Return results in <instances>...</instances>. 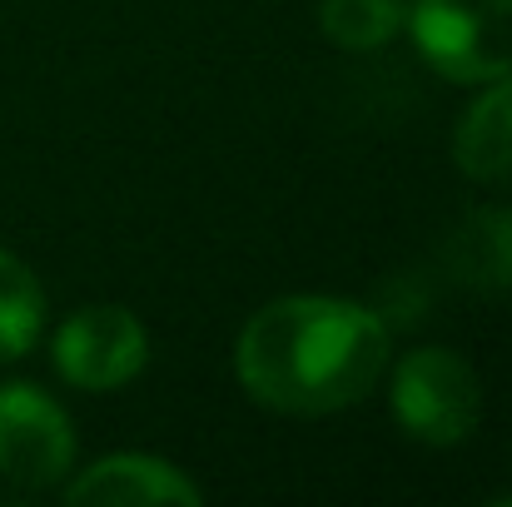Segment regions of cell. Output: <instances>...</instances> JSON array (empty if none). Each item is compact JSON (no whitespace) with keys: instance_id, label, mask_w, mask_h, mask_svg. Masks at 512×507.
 <instances>
[{"instance_id":"3","label":"cell","mask_w":512,"mask_h":507,"mask_svg":"<svg viewBox=\"0 0 512 507\" xmlns=\"http://www.w3.org/2000/svg\"><path fill=\"white\" fill-rule=\"evenodd\" d=\"M393 418L408 438L428 448H453L473 438L483 418V388L473 363L453 348H413L393 373Z\"/></svg>"},{"instance_id":"9","label":"cell","mask_w":512,"mask_h":507,"mask_svg":"<svg viewBox=\"0 0 512 507\" xmlns=\"http://www.w3.org/2000/svg\"><path fill=\"white\" fill-rule=\"evenodd\" d=\"M319 25L343 50H378L403 30V5L398 0H324Z\"/></svg>"},{"instance_id":"5","label":"cell","mask_w":512,"mask_h":507,"mask_svg":"<svg viewBox=\"0 0 512 507\" xmlns=\"http://www.w3.org/2000/svg\"><path fill=\"white\" fill-rule=\"evenodd\" d=\"M145 363H150V334L120 304H85L55 334V373L85 393L125 388Z\"/></svg>"},{"instance_id":"7","label":"cell","mask_w":512,"mask_h":507,"mask_svg":"<svg viewBox=\"0 0 512 507\" xmlns=\"http://www.w3.org/2000/svg\"><path fill=\"white\" fill-rule=\"evenodd\" d=\"M493 90L478 95V105L463 115L453 160L468 179L483 184H512V70L488 80Z\"/></svg>"},{"instance_id":"6","label":"cell","mask_w":512,"mask_h":507,"mask_svg":"<svg viewBox=\"0 0 512 507\" xmlns=\"http://www.w3.org/2000/svg\"><path fill=\"white\" fill-rule=\"evenodd\" d=\"M65 503H75V507H140V503L199 507L204 493H199L174 463H165V458L115 453V458H100L95 468H85V473L65 488Z\"/></svg>"},{"instance_id":"4","label":"cell","mask_w":512,"mask_h":507,"mask_svg":"<svg viewBox=\"0 0 512 507\" xmlns=\"http://www.w3.org/2000/svg\"><path fill=\"white\" fill-rule=\"evenodd\" d=\"M75 463L70 413L35 383H0V483L15 493L55 488Z\"/></svg>"},{"instance_id":"10","label":"cell","mask_w":512,"mask_h":507,"mask_svg":"<svg viewBox=\"0 0 512 507\" xmlns=\"http://www.w3.org/2000/svg\"><path fill=\"white\" fill-rule=\"evenodd\" d=\"M483 249H488L483 259H488L493 279L512 284V209H503V214L488 219V229H483Z\"/></svg>"},{"instance_id":"2","label":"cell","mask_w":512,"mask_h":507,"mask_svg":"<svg viewBox=\"0 0 512 507\" xmlns=\"http://www.w3.org/2000/svg\"><path fill=\"white\" fill-rule=\"evenodd\" d=\"M418 55L458 85H488L512 70V0H413Z\"/></svg>"},{"instance_id":"8","label":"cell","mask_w":512,"mask_h":507,"mask_svg":"<svg viewBox=\"0 0 512 507\" xmlns=\"http://www.w3.org/2000/svg\"><path fill=\"white\" fill-rule=\"evenodd\" d=\"M40 329H45V294L35 274L10 249H0V363L30 353Z\"/></svg>"},{"instance_id":"1","label":"cell","mask_w":512,"mask_h":507,"mask_svg":"<svg viewBox=\"0 0 512 507\" xmlns=\"http://www.w3.org/2000/svg\"><path fill=\"white\" fill-rule=\"evenodd\" d=\"M239 383L279 413H339L368 398L388 363V329L373 309L289 294L264 304L239 334Z\"/></svg>"}]
</instances>
